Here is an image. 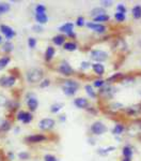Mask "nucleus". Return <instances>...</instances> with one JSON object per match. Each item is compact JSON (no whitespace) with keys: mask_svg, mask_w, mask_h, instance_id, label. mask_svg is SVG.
Listing matches in <instances>:
<instances>
[{"mask_svg":"<svg viewBox=\"0 0 141 161\" xmlns=\"http://www.w3.org/2000/svg\"><path fill=\"white\" fill-rule=\"evenodd\" d=\"M26 79L30 84H37L41 83L44 79V71L40 68H32L28 70L26 73Z\"/></svg>","mask_w":141,"mask_h":161,"instance_id":"obj_1","label":"nucleus"},{"mask_svg":"<svg viewBox=\"0 0 141 161\" xmlns=\"http://www.w3.org/2000/svg\"><path fill=\"white\" fill-rule=\"evenodd\" d=\"M16 76L13 74L3 75L0 77V86L4 88H11L16 84Z\"/></svg>","mask_w":141,"mask_h":161,"instance_id":"obj_2","label":"nucleus"},{"mask_svg":"<svg viewBox=\"0 0 141 161\" xmlns=\"http://www.w3.org/2000/svg\"><path fill=\"white\" fill-rule=\"evenodd\" d=\"M55 125H56L55 119L43 118V119H41L40 123H38V128L43 131H48V130H51V129L55 127Z\"/></svg>","mask_w":141,"mask_h":161,"instance_id":"obj_3","label":"nucleus"},{"mask_svg":"<svg viewBox=\"0 0 141 161\" xmlns=\"http://www.w3.org/2000/svg\"><path fill=\"white\" fill-rule=\"evenodd\" d=\"M107 58H108V54L104 51L94 50L91 52V59L94 61H96L97 64H99V62H102V61H105Z\"/></svg>","mask_w":141,"mask_h":161,"instance_id":"obj_4","label":"nucleus"},{"mask_svg":"<svg viewBox=\"0 0 141 161\" xmlns=\"http://www.w3.org/2000/svg\"><path fill=\"white\" fill-rule=\"evenodd\" d=\"M0 31H1L2 35L6 37L7 41H11L12 39L16 36V31L8 25H0Z\"/></svg>","mask_w":141,"mask_h":161,"instance_id":"obj_5","label":"nucleus"},{"mask_svg":"<svg viewBox=\"0 0 141 161\" xmlns=\"http://www.w3.org/2000/svg\"><path fill=\"white\" fill-rule=\"evenodd\" d=\"M58 71H59V73H61L62 75H65V76H71V75L73 74L74 70L70 66V64H68V61L63 60L60 64H59Z\"/></svg>","mask_w":141,"mask_h":161,"instance_id":"obj_6","label":"nucleus"},{"mask_svg":"<svg viewBox=\"0 0 141 161\" xmlns=\"http://www.w3.org/2000/svg\"><path fill=\"white\" fill-rule=\"evenodd\" d=\"M26 102H27V106L30 112H34L38 110V100L33 93H29V95L27 96V101H26Z\"/></svg>","mask_w":141,"mask_h":161,"instance_id":"obj_7","label":"nucleus"},{"mask_svg":"<svg viewBox=\"0 0 141 161\" xmlns=\"http://www.w3.org/2000/svg\"><path fill=\"white\" fill-rule=\"evenodd\" d=\"M91 131L93 134H96V136H101V134L105 133L107 131V127L105 126L102 121H95V123L92 124L91 126Z\"/></svg>","mask_w":141,"mask_h":161,"instance_id":"obj_8","label":"nucleus"},{"mask_svg":"<svg viewBox=\"0 0 141 161\" xmlns=\"http://www.w3.org/2000/svg\"><path fill=\"white\" fill-rule=\"evenodd\" d=\"M47 140L44 134H31V136H28L25 139V141L29 144H38V143H42Z\"/></svg>","mask_w":141,"mask_h":161,"instance_id":"obj_9","label":"nucleus"},{"mask_svg":"<svg viewBox=\"0 0 141 161\" xmlns=\"http://www.w3.org/2000/svg\"><path fill=\"white\" fill-rule=\"evenodd\" d=\"M74 25L72 24V23H66V24H64L61 26L60 28H59V30L61 31V32L63 33H66V35L68 36V37H74Z\"/></svg>","mask_w":141,"mask_h":161,"instance_id":"obj_10","label":"nucleus"},{"mask_svg":"<svg viewBox=\"0 0 141 161\" xmlns=\"http://www.w3.org/2000/svg\"><path fill=\"white\" fill-rule=\"evenodd\" d=\"M87 26L90 29H92L95 32H98V33H103L106 31V27L102 24H97V23H87Z\"/></svg>","mask_w":141,"mask_h":161,"instance_id":"obj_11","label":"nucleus"},{"mask_svg":"<svg viewBox=\"0 0 141 161\" xmlns=\"http://www.w3.org/2000/svg\"><path fill=\"white\" fill-rule=\"evenodd\" d=\"M114 93V89L110 86H106V87H103L99 90V95L103 96L104 98H112Z\"/></svg>","mask_w":141,"mask_h":161,"instance_id":"obj_12","label":"nucleus"},{"mask_svg":"<svg viewBox=\"0 0 141 161\" xmlns=\"http://www.w3.org/2000/svg\"><path fill=\"white\" fill-rule=\"evenodd\" d=\"M74 104L78 108H87L89 106V101L86 98H76L74 100Z\"/></svg>","mask_w":141,"mask_h":161,"instance_id":"obj_13","label":"nucleus"},{"mask_svg":"<svg viewBox=\"0 0 141 161\" xmlns=\"http://www.w3.org/2000/svg\"><path fill=\"white\" fill-rule=\"evenodd\" d=\"M12 128V123L8 119H2L0 120V132H8L11 130Z\"/></svg>","mask_w":141,"mask_h":161,"instance_id":"obj_14","label":"nucleus"},{"mask_svg":"<svg viewBox=\"0 0 141 161\" xmlns=\"http://www.w3.org/2000/svg\"><path fill=\"white\" fill-rule=\"evenodd\" d=\"M126 113L128 115H138V114L141 113V110H140V104H135V105H132V106H128L126 108Z\"/></svg>","mask_w":141,"mask_h":161,"instance_id":"obj_15","label":"nucleus"},{"mask_svg":"<svg viewBox=\"0 0 141 161\" xmlns=\"http://www.w3.org/2000/svg\"><path fill=\"white\" fill-rule=\"evenodd\" d=\"M62 87H68V88H72V89H75L77 90L79 88V84L77 82L73 80H66L63 82L62 84Z\"/></svg>","mask_w":141,"mask_h":161,"instance_id":"obj_16","label":"nucleus"},{"mask_svg":"<svg viewBox=\"0 0 141 161\" xmlns=\"http://www.w3.org/2000/svg\"><path fill=\"white\" fill-rule=\"evenodd\" d=\"M34 19L37 20V23L38 25L42 26L43 24H46L48 22V16L45 14H34Z\"/></svg>","mask_w":141,"mask_h":161,"instance_id":"obj_17","label":"nucleus"},{"mask_svg":"<svg viewBox=\"0 0 141 161\" xmlns=\"http://www.w3.org/2000/svg\"><path fill=\"white\" fill-rule=\"evenodd\" d=\"M55 47H53V46H48L47 48H46V52H45V60L46 61H50L51 59L53 58V56H55Z\"/></svg>","mask_w":141,"mask_h":161,"instance_id":"obj_18","label":"nucleus"},{"mask_svg":"<svg viewBox=\"0 0 141 161\" xmlns=\"http://www.w3.org/2000/svg\"><path fill=\"white\" fill-rule=\"evenodd\" d=\"M53 42L55 45H58V46H61L65 43V37L63 35H58L56 37L53 38Z\"/></svg>","mask_w":141,"mask_h":161,"instance_id":"obj_19","label":"nucleus"},{"mask_svg":"<svg viewBox=\"0 0 141 161\" xmlns=\"http://www.w3.org/2000/svg\"><path fill=\"white\" fill-rule=\"evenodd\" d=\"M11 61V57L9 55H6V56H2L0 57V70H3L8 64H10Z\"/></svg>","mask_w":141,"mask_h":161,"instance_id":"obj_20","label":"nucleus"},{"mask_svg":"<svg viewBox=\"0 0 141 161\" xmlns=\"http://www.w3.org/2000/svg\"><path fill=\"white\" fill-rule=\"evenodd\" d=\"M11 10V4L9 2H0V15H3Z\"/></svg>","mask_w":141,"mask_h":161,"instance_id":"obj_21","label":"nucleus"},{"mask_svg":"<svg viewBox=\"0 0 141 161\" xmlns=\"http://www.w3.org/2000/svg\"><path fill=\"white\" fill-rule=\"evenodd\" d=\"M13 48H14V45H13V43L11 41H6L4 43H2V51H3L4 53H7V54L11 53L13 51Z\"/></svg>","mask_w":141,"mask_h":161,"instance_id":"obj_22","label":"nucleus"},{"mask_svg":"<svg viewBox=\"0 0 141 161\" xmlns=\"http://www.w3.org/2000/svg\"><path fill=\"white\" fill-rule=\"evenodd\" d=\"M92 69H93V71L95 72L96 74H98V75H103L104 74V72H105V68H104V66L101 64H92Z\"/></svg>","mask_w":141,"mask_h":161,"instance_id":"obj_23","label":"nucleus"},{"mask_svg":"<svg viewBox=\"0 0 141 161\" xmlns=\"http://www.w3.org/2000/svg\"><path fill=\"white\" fill-rule=\"evenodd\" d=\"M106 14V10L104 8H94L93 10L91 11V16L96 17V16H99V15H104Z\"/></svg>","mask_w":141,"mask_h":161,"instance_id":"obj_24","label":"nucleus"},{"mask_svg":"<svg viewBox=\"0 0 141 161\" xmlns=\"http://www.w3.org/2000/svg\"><path fill=\"white\" fill-rule=\"evenodd\" d=\"M63 48L65 51L68 52H73L77 48V44L75 42H65L63 44Z\"/></svg>","mask_w":141,"mask_h":161,"instance_id":"obj_25","label":"nucleus"},{"mask_svg":"<svg viewBox=\"0 0 141 161\" xmlns=\"http://www.w3.org/2000/svg\"><path fill=\"white\" fill-rule=\"evenodd\" d=\"M133 16H134V19H139L141 17V6L139 4H137V6H135L133 8Z\"/></svg>","mask_w":141,"mask_h":161,"instance_id":"obj_26","label":"nucleus"},{"mask_svg":"<svg viewBox=\"0 0 141 161\" xmlns=\"http://www.w3.org/2000/svg\"><path fill=\"white\" fill-rule=\"evenodd\" d=\"M18 102L17 101H14V100H9L7 103V108L10 111H15L17 108V106H18Z\"/></svg>","mask_w":141,"mask_h":161,"instance_id":"obj_27","label":"nucleus"},{"mask_svg":"<svg viewBox=\"0 0 141 161\" xmlns=\"http://www.w3.org/2000/svg\"><path fill=\"white\" fill-rule=\"evenodd\" d=\"M123 77H124V75H123L122 73H117V74L112 75L111 77H109L107 82H109V83H112V82H121V80L123 79Z\"/></svg>","mask_w":141,"mask_h":161,"instance_id":"obj_28","label":"nucleus"},{"mask_svg":"<svg viewBox=\"0 0 141 161\" xmlns=\"http://www.w3.org/2000/svg\"><path fill=\"white\" fill-rule=\"evenodd\" d=\"M32 119H33L32 114L30 113V112H25V116H24V119H23V121H22V123H23V124L28 125V124H30V123H31V121H32Z\"/></svg>","mask_w":141,"mask_h":161,"instance_id":"obj_29","label":"nucleus"},{"mask_svg":"<svg viewBox=\"0 0 141 161\" xmlns=\"http://www.w3.org/2000/svg\"><path fill=\"white\" fill-rule=\"evenodd\" d=\"M109 110L110 111H112V112H117V111H119V110H122L124 106H123L121 103H119V102H115V103H112V104H110L109 106Z\"/></svg>","mask_w":141,"mask_h":161,"instance_id":"obj_30","label":"nucleus"},{"mask_svg":"<svg viewBox=\"0 0 141 161\" xmlns=\"http://www.w3.org/2000/svg\"><path fill=\"white\" fill-rule=\"evenodd\" d=\"M62 108H63L62 103H55V104H53L50 106V112L53 114H56V113H58V112L60 111Z\"/></svg>","mask_w":141,"mask_h":161,"instance_id":"obj_31","label":"nucleus"},{"mask_svg":"<svg viewBox=\"0 0 141 161\" xmlns=\"http://www.w3.org/2000/svg\"><path fill=\"white\" fill-rule=\"evenodd\" d=\"M46 13V7L44 4H37L35 6V14H45Z\"/></svg>","mask_w":141,"mask_h":161,"instance_id":"obj_32","label":"nucleus"},{"mask_svg":"<svg viewBox=\"0 0 141 161\" xmlns=\"http://www.w3.org/2000/svg\"><path fill=\"white\" fill-rule=\"evenodd\" d=\"M123 131H124V126H123V125H121V124L115 125L114 128H113V130H112V132H113L114 134H121Z\"/></svg>","mask_w":141,"mask_h":161,"instance_id":"obj_33","label":"nucleus"},{"mask_svg":"<svg viewBox=\"0 0 141 161\" xmlns=\"http://www.w3.org/2000/svg\"><path fill=\"white\" fill-rule=\"evenodd\" d=\"M121 82L124 85H130V84H134V83H135V79H134V77H132V76H124L121 80Z\"/></svg>","mask_w":141,"mask_h":161,"instance_id":"obj_34","label":"nucleus"},{"mask_svg":"<svg viewBox=\"0 0 141 161\" xmlns=\"http://www.w3.org/2000/svg\"><path fill=\"white\" fill-rule=\"evenodd\" d=\"M84 89H86L87 93L89 95V97H91V98H95V97H96V93H95V92L93 90V88H92V86H90V85H86Z\"/></svg>","mask_w":141,"mask_h":161,"instance_id":"obj_35","label":"nucleus"},{"mask_svg":"<svg viewBox=\"0 0 141 161\" xmlns=\"http://www.w3.org/2000/svg\"><path fill=\"white\" fill-rule=\"evenodd\" d=\"M122 153H123V156H124L125 158H129L130 156L133 155V150L129 146H125L124 148H123Z\"/></svg>","mask_w":141,"mask_h":161,"instance_id":"obj_36","label":"nucleus"},{"mask_svg":"<svg viewBox=\"0 0 141 161\" xmlns=\"http://www.w3.org/2000/svg\"><path fill=\"white\" fill-rule=\"evenodd\" d=\"M109 20V16L107 14H104V15H99V16H96L94 17V22H107Z\"/></svg>","mask_w":141,"mask_h":161,"instance_id":"obj_37","label":"nucleus"},{"mask_svg":"<svg viewBox=\"0 0 141 161\" xmlns=\"http://www.w3.org/2000/svg\"><path fill=\"white\" fill-rule=\"evenodd\" d=\"M62 90L66 96H74L77 92L75 89H72V88H68V87H62Z\"/></svg>","mask_w":141,"mask_h":161,"instance_id":"obj_38","label":"nucleus"},{"mask_svg":"<svg viewBox=\"0 0 141 161\" xmlns=\"http://www.w3.org/2000/svg\"><path fill=\"white\" fill-rule=\"evenodd\" d=\"M28 46H29L30 48H35V46H37V39L30 37L28 39Z\"/></svg>","mask_w":141,"mask_h":161,"instance_id":"obj_39","label":"nucleus"},{"mask_svg":"<svg viewBox=\"0 0 141 161\" xmlns=\"http://www.w3.org/2000/svg\"><path fill=\"white\" fill-rule=\"evenodd\" d=\"M17 156H18V158L20 160H28L30 157V154L28 152H20V153H18Z\"/></svg>","mask_w":141,"mask_h":161,"instance_id":"obj_40","label":"nucleus"},{"mask_svg":"<svg viewBox=\"0 0 141 161\" xmlns=\"http://www.w3.org/2000/svg\"><path fill=\"white\" fill-rule=\"evenodd\" d=\"M8 101H9V99H8L6 96L0 93V106H7Z\"/></svg>","mask_w":141,"mask_h":161,"instance_id":"obj_41","label":"nucleus"},{"mask_svg":"<svg viewBox=\"0 0 141 161\" xmlns=\"http://www.w3.org/2000/svg\"><path fill=\"white\" fill-rule=\"evenodd\" d=\"M114 19L118 20V22H123V20H125V14H123V13H119L117 12L114 14Z\"/></svg>","mask_w":141,"mask_h":161,"instance_id":"obj_42","label":"nucleus"},{"mask_svg":"<svg viewBox=\"0 0 141 161\" xmlns=\"http://www.w3.org/2000/svg\"><path fill=\"white\" fill-rule=\"evenodd\" d=\"M44 161H58L56 156L51 155V154H47L44 156Z\"/></svg>","mask_w":141,"mask_h":161,"instance_id":"obj_43","label":"nucleus"},{"mask_svg":"<svg viewBox=\"0 0 141 161\" xmlns=\"http://www.w3.org/2000/svg\"><path fill=\"white\" fill-rule=\"evenodd\" d=\"M49 85H50V80L48 79H43L42 82L40 83V87L41 88H45V87L49 86Z\"/></svg>","mask_w":141,"mask_h":161,"instance_id":"obj_44","label":"nucleus"},{"mask_svg":"<svg viewBox=\"0 0 141 161\" xmlns=\"http://www.w3.org/2000/svg\"><path fill=\"white\" fill-rule=\"evenodd\" d=\"M117 10H118V12H119V13H123V14H125V13H126V8H125L124 4H122V3L118 4Z\"/></svg>","mask_w":141,"mask_h":161,"instance_id":"obj_45","label":"nucleus"},{"mask_svg":"<svg viewBox=\"0 0 141 161\" xmlns=\"http://www.w3.org/2000/svg\"><path fill=\"white\" fill-rule=\"evenodd\" d=\"M25 112L26 111H18L16 114V119L19 121H23V119H24V116H25Z\"/></svg>","mask_w":141,"mask_h":161,"instance_id":"obj_46","label":"nucleus"},{"mask_svg":"<svg viewBox=\"0 0 141 161\" xmlns=\"http://www.w3.org/2000/svg\"><path fill=\"white\" fill-rule=\"evenodd\" d=\"M105 85V80H96L95 82H94V86L95 87H103Z\"/></svg>","mask_w":141,"mask_h":161,"instance_id":"obj_47","label":"nucleus"},{"mask_svg":"<svg viewBox=\"0 0 141 161\" xmlns=\"http://www.w3.org/2000/svg\"><path fill=\"white\" fill-rule=\"evenodd\" d=\"M76 25L79 26V27H83V26L84 25V19L83 16H80V17H78V19H77Z\"/></svg>","mask_w":141,"mask_h":161,"instance_id":"obj_48","label":"nucleus"},{"mask_svg":"<svg viewBox=\"0 0 141 161\" xmlns=\"http://www.w3.org/2000/svg\"><path fill=\"white\" fill-rule=\"evenodd\" d=\"M32 29H33V31H35V32H42V31H43V27L41 25L37 24V25L33 26Z\"/></svg>","mask_w":141,"mask_h":161,"instance_id":"obj_49","label":"nucleus"},{"mask_svg":"<svg viewBox=\"0 0 141 161\" xmlns=\"http://www.w3.org/2000/svg\"><path fill=\"white\" fill-rule=\"evenodd\" d=\"M90 64H91L83 61V64H81V69H88V68H90Z\"/></svg>","mask_w":141,"mask_h":161,"instance_id":"obj_50","label":"nucleus"},{"mask_svg":"<svg viewBox=\"0 0 141 161\" xmlns=\"http://www.w3.org/2000/svg\"><path fill=\"white\" fill-rule=\"evenodd\" d=\"M8 158H9L10 160H14V158H15V155H14V153L13 152H9L8 153Z\"/></svg>","mask_w":141,"mask_h":161,"instance_id":"obj_51","label":"nucleus"},{"mask_svg":"<svg viewBox=\"0 0 141 161\" xmlns=\"http://www.w3.org/2000/svg\"><path fill=\"white\" fill-rule=\"evenodd\" d=\"M102 3H103V6H105V7H110L112 1H102Z\"/></svg>","mask_w":141,"mask_h":161,"instance_id":"obj_52","label":"nucleus"},{"mask_svg":"<svg viewBox=\"0 0 141 161\" xmlns=\"http://www.w3.org/2000/svg\"><path fill=\"white\" fill-rule=\"evenodd\" d=\"M60 120H61V121H64V120H65V116H64V115L61 116V117H60Z\"/></svg>","mask_w":141,"mask_h":161,"instance_id":"obj_53","label":"nucleus"},{"mask_svg":"<svg viewBox=\"0 0 141 161\" xmlns=\"http://www.w3.org/2000/svg\"><path fill=\"white\" fill-rule=\"evenodd\" d=\"M2 42H3V38H2V36L0 35V44H2Z\"/></svg>","mask_w":141,"mask_h":161,"instance_id":"obj_54","label":"nucleus"},{"mask_svg":"<svg viewBox=\"0 0 141 161\" xmlns=\"http://www.w3.org/2000/svg\"><path fill=\"white\" fill-rule=\"evenodd\" d=\"M123 161H130L129 158H125V159H123Z\"/></svg>","mask_w":141,"mask_h":161,"instance_id":"obj_55","label":"nucleus"},{"mask_svg":"<svg viewBox=\"0 0 141 161\" xmlns=\"http://www.w3.org/2000/svg\"><path fill=\"white\" fill-rule=\"evenodd\" d=\"M140 96H141V90H140Z\"/></svg>","mask_w":141,"mask_h":161,"instance_id":"obj_56","label":"nucleus"}]
</instances>
